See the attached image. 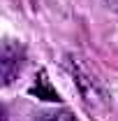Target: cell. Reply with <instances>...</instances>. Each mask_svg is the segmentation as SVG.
Returning a JSON list of instances; mask_svg holds the SVG:
<instances>
[{
  "label": "cell",
  "instance_id": "1",
  "mask_svg": "<svg viewBox=\"0 0 118 121\" xmlns=\"http://www.w3.org/2000/svg\"><path fill=\"white\" fill-rule=\"evenodd\" d=\"M19 68H21L19 49H14L12 44H5V49H2V79H5V84H9L14 79Z\"/></svg>",
  "mask_w": 118,
  "mask_h": 121
},
{
  "label": "cell",
  "instance_id": "2",
  "mask_svg": "<svg viewBox=\"0 0 118 121\" xmlns=\"http://www.w3.org/2000/svg\"><path fill=\"white\" fill-rule=\"evenodd\" d=\"M39 121H74V117L70 112H49V114H42Z\"/></svg>",
  "mask_w": 118,
  "mask_h": 121
}]
</instances>
